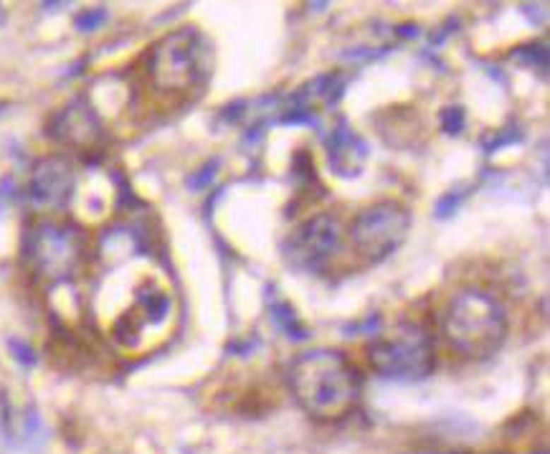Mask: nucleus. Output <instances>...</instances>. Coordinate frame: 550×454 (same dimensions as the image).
I'll list each match as a JSON object with an SVG mask.
<instances>
[{"label":"nucleus","instance_id":"39448f33","mask_svg":"<svg viewBox=\"0 0 550 454\" xmlns=\"http://www.w3.org/2000/svg\"><path fill=\"white\" fill-rule=\"evenodd\" d=\"M408 226L411 216L401 203L378 201L355 213L350 224V244L368 261H381L401 246Z\"/></svg>","mask_w":550,"mask_h":454},{"label":"nucleus","instance_id":"f03ea898","mask_svg":"<svg viewBox=\"0 0 550 454\" xmlns=\"http://www.w3.org/2000/svg\"><path fill=\"white\" fill-rule=\"evenodd\" d=\"M441 333L457 353L487 358L505 342L507 312L492 292L467 287L449 299L441 318Z\"/></svg>","mask_w":550,"mask_h":454},{"label":"nucleus","instance_id":"f8f14e48","mask_svg":"<svg viewBox=\"0 0 550 454\" xmlns=\"http://www.w3.org/2000/svg\"><path fill=\"white\" fill-rule=\"evenodd\" d=\"M11 348L16 350V353H18V355H16L18 361H23V363H33V353H31V348H25V345H20V342H16V340L11 342Z\"/></svg>","mask_w":550,"mask_h":454},{"label":"nucleus","instance_id":"423d86ee","mask_svg":"<svg viewBox=\"0 0 550 454\" xmlns=\"http://www.w3.org/2000/svg\"><path fill=\"white\" fill-rule=\"evenodd\" d=\"M81 254H84V237L71 224L41 221L28 231L25 239V256L33 269L49 280H64L74 274Z\"/></svg>","mask_w":550,"mask_h":454},{"label":"nucleus","instance_id":"9b49d317","mask_svg":"<svg viewBox=\"0 0 550 454\" xmlns=\"http://www.w3.org/2000/svg\"><path fill=\"white\" fill-rule=\"evenodd\" d=\"M104 18H107L104 8H94V11L81 13L79 18H76V28H79V31H94L97 25L104 23Z\"/></svg>","mask_w":550,"mask_h":454},{"label":"nucleus","instance_id":"1a4fd4ad","mask_svg":"<svg viewBox=\"0 0 550 454\" xmlns=\"http://www.w3.org/2000/svg\"><path fill=\"white\" fill-rule=\"evenodd\" d=\"M51 135L64 140L68 145H76V148H89L102 137V125L100 117L94 114V109L87 102H71V104L59 112L54 117V125H51Z\"/></svg>","mask_w":550,"mask_h":454},{"label":"nucleus","instance_id":"0eeeda50","mask_svg":"<svg viewBox=\"0 0 550 454\" xmlns=\"http://www.w3.org/2000/svg\"><path fill=\"white\" fill-rule=\"evenodd\" d=\"M340 221L333 213H320L292 234V259L307 269H317L330 256H335V251L340 249Z\"/></svg>","mask_w":550,"mask_h":454},{"label":"nucleus","instance_id":"7ed1b4c3","mask_svg":"<svg viewBox=\"0 0 550 454\" xmlns=\"http://www.w3.org/2000/svg\"><path fill=\"white\" fill-rule=\"evenodd\" d=\"M148 74L157 92H188L208 74V46L196 28L167 33L153 46Z\"/></svg>","mask_w":550,"mask_h":454},{"label":"nucleus","instance_id":"9d476101","mask_svg":"<svg viewBox=\"0 0 550 454\" xmlns=\"http://www.w3.org/2000/svg\"><path fill=\"white\" fill-rule=\"evenodd\" d=\"M355 155L363 160V157H365V148L360 145V140L352 135V132L345 130V135H342V132H337V135L330 140V162H333L335 168L340 170L342 175H355V170L360 168L358 162L352 160Z\"/></svg>","mask_w":550,"mask_h":454},{"label":"nucleus","instance_id":"f257e3e1","mask_svg":"<svg viewBox=\"0 0 550 454\" xmlns=\"http://www.w3.org/2000/svg\"><path fill=\"white\" fill-rule=\"evenodd\" d=\"M292 391L307 414L340 419L360 396L358 371L345 355L330 348L307 350L292 363Z\"/></svg>","mask_w":550,"mask_h":454},{"label":"nucleus","instance_id":"6e6552de","mask_svg":"<svg viewBox=\"0 0 550 454\" xmlns=\"http://www.w3.org/2000/svg\"><path fill=\"white\" fill-rule=\"evenodd\" d=\"M71 188H74V170H71L66 157L54 155L44 157L36 165L28 191H31V201L36 208L56 211L68 201Z\"/></svg>","mask_w":550,"mask_h":454},{"label":"nucleus","instance_id":"20e7f679","mask_svg":"<svg viewBox=\"0 0 550 454\" xmlns=\"http://www.w3.org/2000/svg\"><path fill=\"white\" fill-rule=\"evenodd\" d=\"M368 361L383 378L416 381L431 374L434 340L419 323H398L373 337Z\"/></svg>","mask_w":550,"mask_h":454}]
</instances>
